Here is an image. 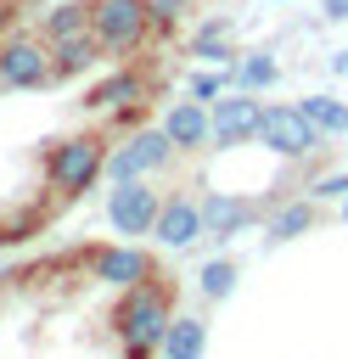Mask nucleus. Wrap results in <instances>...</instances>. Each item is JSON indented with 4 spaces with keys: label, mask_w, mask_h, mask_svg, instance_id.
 <instances>
[{
    "label": "nucleus",
    "mask_w": 348,
    "mask_h": 359,
    "mask_svg": "<svg viewBox=\"0 0 348 359\" xmlns=\"http://www.w3.org/2000/svg\"><path fill=\"white\" fill-rule=\"evenodd\" d=\"M168 320H174L168 286H163V275H152V280H140V286H123V297H118V309H112V337L123 342L129 359H152V353L163 348Z\"/></svg>",
    "instance_id": "f257e3e1"
},
{
    "label": "nucleus",
    "mask_w": 348,
    "mask_h": 359,
    "mask_svg": "<svg viewBox=\"0 0 348 359\" xmlns=\"http://www.w3.org/2000/svg\"><path fill=\"white\" fill-rule=\"evenodd\" d=\"M107 174V140L101 135H67L45 146V185L56 196H84Z\"/></svg>",
    "instance_id": "f03ea898"
},
{
    "label": "nucleus",
    "mask_w": 348,
    "mask_h": 359,
    "mask_svg": "<svg viewBox=\"0 0 348 359\" xmlns=\"http://www.w3.org/2000/svg\"><path fill=\"white\" fill-rule=\"evenodd\" d=\"M90 34L101 50L123 56L152 34V11H146V0H90Z\"/></svg>",
    "instance_id": "7ed1b4c3"
},
{
    "label": "nucleus",
    "mask_w": 348,
    "mask_h": 359,
    "mask_svg": "<svg viewBox=\"0 0 348 359\" xmlns=\"http://www.w3.org/2000/svg\"><path fill=\"white\" fill-rule=\"evenodd\" d=\"M174 157H180V151H174V140L163 135V123H157V129H135L123 146L107 151V180H152V174H163Z\"/></svg>",
    "instance_id": "20e7f679"
},
{
    "label": "nucleus",
    "mask_w": 348,
    "mask_h": 359,
    "mask_svg": "<svg viewBox=\"0 0 348 359\" xmlns=\"http://www.w3.org/2000/svg\"><path fill=\"white\" fill-rule=\"evenodd\" d=\"M258 140L275 151V157H309L314 146H320V129L303 118V107H292V101H269L264 112H258Z\"/></svg>",
    "instance_id": "39448f33"
},
{
    "label": "nucleus",
    "mask_w": 348,
    "mask_h": 359,
    "mask_svg": "<svg viewBox=\"0 0 348 359\" xmlns=\"http://www.w3.org/2000/svg\"><path fill=\"white\" fill-rule=\"evenodd\" d=\"M157 208H163V196L152 180H112V191H107V224L118 236H152Z\"/></svg>",
    "instance_id": "423d86ee"
},
{
    "label": "nucleus",
    "mask_w": 348,
    "mask_h": 359,
    "mask_svg": "<svg viewBox=\"0 0 348 359\" xmlns=\"http://www.w3.org/2000/svg\"><path fill=\"white\" fill-rule=\"evenodd\" d=\"M51 84V45L39 34H6L0 39V90H39Z\"/></svg>",
    "instance_id": "0eeeda50"
},
{
    "label": "nucleus",
    "mask_w": 348,
    "mask_h": 359,
    "mask_svg": "<svg viewBox=\"0 0 348 359\" xmlns=\"http://www.w3.org/2000/svg\"><path fill=\"white\" fill-rule=\"evenodd\" d=\"M258 112H264V101H253V90H219L213 101H208V123H213V146L219 151H230V146H247V140H258Z\"/></svg>",
    "instance_id": "6e6552de"
},
{
    "label": "nucleus",
    "mask_w": 348,
    "mask_h": 359,
    "mask_svg": "<svg viewBox=\"0 0 348 359\" xmlns=\"http://www.w3.org/2000/svg\"><path fill=\"white\" fill-rule=\"evenodd\" d=\"M84 264H90V275H95L101 286H118V292H123V286H140V280L157 275L152 252H146V247H123V241H112V247H90Z\"/></svg>",
    "instance_id": "1a4fd4ad"
},
{
    "label": "nucleus",
    "mask_w": 348,
    "mask_h": 359,
    "mask_svg": "<svg viewBox=\"0 0 348 359\" xmlns=\"http://www.w3.org/2000/svg\"><path fill=\"white\" fill-rule=\"evenodd\" d=\"M84 107H90V112H118L123 123L140 118V107H146V73H140V67H118V73L95 79V84L84 90Z\"/></svg>",
    "instance_id": "9d476101"
},
{
    "label": "nucleus",
    "mask_w": 348,
    "mask_h": 359,
    "mask_svg": "<svg viewBox=\"0 0 348 359\" xmlns=\"http://www.w3.org/2000/svg\"><path fill=\"white\" fill-rule=\"evenodd\" d=\"M152 236H157L163 247H191V241L202 236V202H196V196H185V191H168V196H163V208H157Z\"/></svg>",
    "instance_id": "9b49d317"
},
{
    "label": "nucleus",
    "mask_w": 348,
    "mask_h": 359,
    "mask_svg": "<svg viewBox=\"0 0 348 359\" xmlns=\"http://www.w3.org/2000/svg\"><path fill=\"white\" fill-rule=\"evenodd\" d=\"M163 135L174 140V151H208L213 146V123H208V101H174L163 112Z\"/></svg>",
    "instance_id": "f8f14e48"
},
{
    "label": "nucleus",
    "mask_w": 348,
    "mask_h": 359,
    "mask_svg": "<svg viewBox=\"0 0 348 359\" xmlns=\"http://www.w3.org/2000/svg\"><path fill=\"white\" fill-rule=\"evenodd\" d=\"M253 219H258V208H253L247 196H230V191H208V196H202V236H213V241L241 236Z\"/></svg>",
    "instance_id": "ddd939ff"
},
{
    "label": "nucleus",
    "mask_w": 348,
    "mask_h": 359,
    "mask_svg": "<svg viewBox=\"0 0 348 359\" xmlns=\"http://www.w3.org/2000/svg\"><path fill=\"white\" fill-rule=\"evenodd\" d=\"M95 56H107L95 45V34H73V39H51V84L56 79H79L95 67Z\"/></svg>",
    "instance_id": "4468645a"
},
{
    "label": "nucleus",
    "mask_w": 348,
    "mask_h": 359,
    "mask_svg": "<svg viewBox=\"0 0 348 359\" xmlns=\"http://www.w3.org/2000/svg\"><path fill=\"white\" fill-rule=\"evenodd\" d=\"M157 353H163V359H202V353H208V320H202V314H174Z\"/></svg>",
    "instance_id": "2eb2a0df"
},
{
    "label": "nucleus",
    "mask_w": 348,
    "mask_h": 359,
    "mask_svg": "<svg viewBox=\"0 0 348 359\" xmlns=\"http://www.w3.org/2000/svg\"><path fill=\"white\" fill-rule=\"evenodd\" d=\"M73 34H90V0H56L45 17H39V39H73Z\"/></svg>",
    "instance_id": "dca6fc26"
},
{
    "label": "nucleus",
    "mask_w": 348,
    "mask_h": 359,
    "mask_svg": "<svg viewBox=\"0 0 348 359\" xmlns=\"http://www.w3.org/2000/svg\"><path fill=\"white\" fill-rule=\"evenodd\" d=\"M281 79V67H275V56H264V50H253V56H241L236 67H230V90H269Z\"/></svg>",
    "instance_id": "f3484780"
},
{
    "label": "nucleus",
    "mask_w": 348,
    "mask_h": 359,
    "mask_svg": "<svg viewBox=\"0 0 348 359\" xmlns=\"http://www.w3.org/2000/svg\"><path fill=\"white\" fill-rule=\"evenodd\" d=\"M297 107H303V118H309L320 135H348V107H342V101H331V95H303Z\"/></svg>",
    "instance_id": "a211bd4d"
},
{
    "label": "nucleus",
    "mask_w": 348,
    "mask_h": 359,
    "mask_svg": "<svg viewBox=\"0 0 348 359\" xmlns=\"http://www.w3.org/2000/svg\"><path fill=\"white\" fill-rule=\"evenodd\" d=\"M236 275H241V269H236V258H208V264H202V275H196V286H202V297H208V303H225V297L236 292Z\"/></svg>",
    "instance_id": "6ab92c4d"
},
{
    "label": "nucleus",
    "mask_w": 348,
    "mask_h": 359,
    "mask_svg": "<svg viewBox=\"0 0 348 359\" xmlns=\"http://www.w3.org/2000/svg\"><path fill=\"white\" fill-rule=\"evenodd\" d=\"M309 224H314V208H309V202H286V208L269 213V241H292V236H303Z\"/></svg>",
    "instance_id": "aec40b11"
},
{
    "label": "nucleus",
    "mask_w": 348,
    "mask_h": 359,
    "mask_svg": "<svg viewBox=\"0 0 348 359\" xmlns=\"http://www.w3.org/2000/svg\"><path fill=\"white\" fill-rule=\"evenodd\" d=\"M225 34H230V22H225V17L202 22V34L191 39V56H202V62H230V50H225Z\"/></svg>",
    "instance_id": "412c9836"
},
{
    "label": "nucleus",
    "mask_w": 348,
    "mask_h": 359,
    "mask_svg": "<svg viewBox=\"0 0 348 359\" xmlns=\"http://www.w3.org/2000/svg\"><path fill=\"white\" fill-rule=\"evenodd\" d=\"M185 6H191V0H146V11H152V28H174V22L185 17Z\"/></svg>",
    "instance_id": "4be33fe9"
},
{
    "label": "nucleus",
    "mask_w": 348,
    "mask_h": 359,
    "mask_svg": "<svg viewBox=\"0 0 348 359\" xmlns=\"http://www.w3.org/2000/svg\"><path fill=\"white\" fill-rule=\"evenodd\" d=\"M219 90H230V73H191V95L196 101H213Z\"/></svg>",
    "instance_id": "5701e85b"
},
{
    "label": "nucleus",
    "mask_w": 348,
    "mask_h": 359,
    "mask_svg": "<svg viewBox=\"0 0 348 359\" xmlns=\"http://www.w3.org/2000/svg\"><path fill=\"white\" fill-rule=\"evenodd\" d=\"M314 196H348V174H326V180H314Z\"/></svg>",
    "instance_id": "b1692460"
},
{
    "label": "nucleus",
    "mask_w": 348,
    "mask_h": 359,
    "mask_svg": "<svg viewBox=\"0 0 348 359\" xmlns=\"http://www.w3.org/2000/svg\"><path fill=\"white\" fill-rule=\"evenodd\" d=\"M326 17H348V0H326Z\"/></svg>",
    "instance_id": "393cba45"
},
{
    "label": "nucleus",
    "mask_w": 348,
    "mask_h": 359,
    "mask_svg": "<svg viewBox=\"0 0 348 359\" xmlns=\"http://www.w3.org/2000/svg\"><path fill=\"white\" fill-rule=\"evenodd\" d=\"M342 219H348V196H342Z\"/></svg>",
    "instance_id": "a878e982"
}]
</instances>
